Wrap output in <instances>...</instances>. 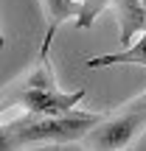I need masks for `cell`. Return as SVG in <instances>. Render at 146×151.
Here are the masks:
<instances>
[{
	"mask_svg": "<svg viewBox=\"0 0 146 151\" xmlns=\"http://www.w3.org/2000/svg\"><path fill=\"white\" fill-rule=\"evenodd\" d=\"M104 120V115L96 112H70L62 115H23V118L3 123L0 132V148H20V146H39V143H70V140H81L90 134V129H96Z\"/></svg>",
	"mask_w": 146,
	"mask_h": 151,
	"instance_id": "obj_1",
	"label": "cell"
},
{
	"mask_svg": "<svg viewBox=\"0 0 146 151\" xmlns=\"http://www.w3.org/2000/svg\"><path fill=\"white\" fill-rule=\"evenodd\" d=\"M113 112H115L113 118H104L84 137V143L90 148H107V151L126 148L146 129V109H135V112H118V109H113Z\"/></svg>",
	"mask_w": 146,
	"mask_h": 151,
	"instance_id": "obj_2",
	"label": "cell"
},
{
	"mask_svg": "<svg viewBox=\"0 0 146 151\" xmlns=\"http://www.w3.org/2000/svg\"><path fill=\"white\" fill-rule=\"evenodd\" d=\"M87 95V90H73V92H62L56 87H23L14 95V101L20 106H25V112L34 115H62L76 109V104Z\"/></svg>",
	"mask_w": 146,
	"mask_h": 151,
	"instance_id": "obj_3",
	"label": "cell"
},
{
	"mask_svg": "<svg viewBox=\"0 0 146 151\" xmlns=\"http://www.w3.org/2000/svg\"><path fill=\"white\" fill-rule=\"evenodd\" d=\"M42 6H45V14H48V34H45V42H42L39 56L48 59L51 42H54V37H56V28H59L68 17H79L81 14V3L79 0H42Z\"/></svg>",
	"mask_w": 146,
	"mask_h": 151,
	"instance_id": "obj_4",
	"label": "cell"
},
{
	"mask_svg": "<svg viewBox=\"0 0 146 151\" xmlns=\"http://www.w3.org/2000/svg\"><path fill=\"white\" fill-rule=\"evenodd\" d=\"M113 65H143L146 67V28L141 34L135 45L118 50V53H107V56H96V59H87L84 67L90 70H98V67H113Z\"/></svg>",
	"mask_w": 146,
	"mask_h": 151,
	"instance_id": "obj_5",
	"label": "cell"
},
{
	"mask_svg": "<svg viewBox=\"0 0 146 151\" xmlns=\"http://www.w3.org/2000/svg\"><path fill=\"white\" fill-rule=\"evenodd\" d=\"M104 3H107V0H81V14H79V22H76V25L79 28H90L93 20H96V14L104 9Z\"/></svg>",
	"mask_w": 146,
	"mask_h": 151,
	"instance_id": "obj_6",
	"label": "cell"
},
{
	"mask_svg": "<svg viewBox=\"0 0 146 151\" xmlns=\"http://www.w3.org/2000/svg\"><path fill=\"white\" fill-rule=\"evenodd\" d=\"M135 109H146V92L135 95L132 101H126V104H121V106H118V112H135Z\"/></svg>",
	"mask_w": 146,
	"mask_h": 151,
	"instance_id": "obj_7",
	"label": "cell"
}]
</instances>
